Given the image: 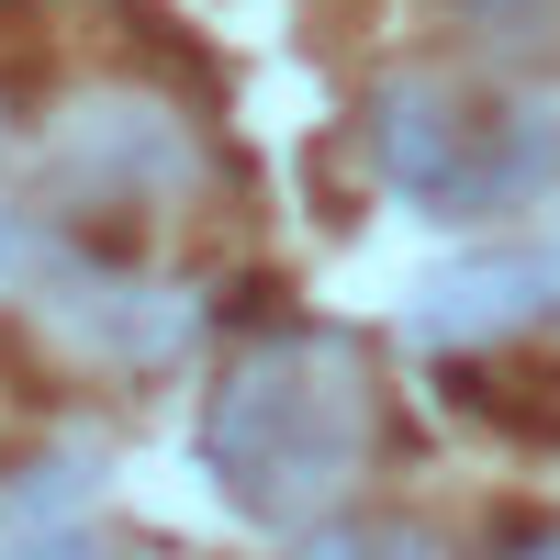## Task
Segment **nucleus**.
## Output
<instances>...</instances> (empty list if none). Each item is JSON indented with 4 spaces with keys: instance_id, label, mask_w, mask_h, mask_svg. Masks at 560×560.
Listing matches in <instances>:
<instances>
[{
    "instance_id": "1",
    "label": "nucleus",
    "mask_w": 560,
    "mask_h": 560,
    "mask_svg": "<svg viewBox=\"0 0 560 560\" xmlns=\"http://www.w3.org/2000/svg\"><path fill=\"white\" fill-rule=\"evenodd\" d=\"M202 459L236 516L292 527L314 504H337L370 459V359L337 325H292V337L247 348L224 370V393L202 415Z\"/></svg>"
},
{
    "instance_id": "2",
    "label": "nucleus",
    "mask_w": 560,
    "mask_h": 560,
    "mask_svg": "<svg viewBox=\"0 0 560 560\" xmlns=\"http://www.w3.org/2000/svg\"><path fill=\"white\" fill-rule=\"evenodd\" d=\"M370 158L427 213H504V202H527L549 179L560 135L527 124V113H482L448 79H382L370 90Z\"/></svg>"
},
{
    "instance_id": "3",
    "label": "nucleus",
    "mask_w": 560,
    "mask_h": 560,
    "mask_svg": "<svg viewBox=\"0 0 560 560\" xmlns=\"http://www.w3.org/2000/svg\"><path fill=\"white\" fill-rule=\"evenodd\" d=\"M538 314H560V258H471V269H448L427 292L415 325H427L438 348H482V337L538 325Z\"/></svg>"
},
{
    "instance_id": "4",
    "label": "nucleus",
    "mask_w": 560,
    "mask_h": 560,
    "mask_svg": "<svg viewBox=\"0 0 560 560\" xmlns=\"http://www.w3.org/2000/svg\"><path fill=\"white\" fill-rule=\"evenodd\" d=\"M292 560H438V538L404 527V516H325Z\"/></svg>"
},
{
    "instance_id": "5",
    "label": "nucleus",
    "mask_w": 560,
    "mask_h": 560,
    "mask_svg": "<svg viewBox=\"0 0 560 560\" xmlns=\"http://www.w3.org/2000/svg\"><path fill=\"white\" fill-rule=\"evenodd\" d=\"M0 560H102L90 538H23V549H0Z\"/></svg>"
},
{
    "instance_id": "6",
    "label": "nucleus",
    "mask_w": 560,
    "mask_h": 560,
    "mask_svg": "<svg viewBox=\"0 0 560 560\" xmlns=\"http://www.w3.org/2000/svg\"><path fill=\"white\" fill-rule=\"evenodd\" d=\"M459 12H549V0H459Z\"/></svg>"
}]
</instances>
